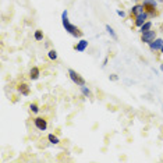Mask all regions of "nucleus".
<instances>
[{
    "label": "nucleus",
    "mask_w": 163,
    "mask_h": 163,
    "mask_svg": "<svg viewBox=\"0 0 163 163\" xmlns=\"http://www.w3.org/2000/svg\"><path fill=\"white\" fill-rule=\"evenodd\" d=\"M105 28H106V31H108V34L112 36V39H114V41H116V39H117V34H116V32H114V29L112 28L110 25H106Z\"/></svg>",
    "instance_id": "obj_15"
},
{
    "label": "nucleus",
    "mask_w": 163,
    "mask_h": 163,
    "mask_svg": "<svg viewBox=\"0 0 163 163\" xmlns=\"http://www.w3.org/2000/svg\"><path fill=\"white\" fill-rule=\"evenodd\" d=\"M116 13H117V16H118V17H121V18H124V17H126V13H124L123 10H117Z\"/></svg>",
    "instance_id": "obj_20"
},
{
    "label": "nucleus",
    "mask_w": 163,
    "mask_h": 163,
    "mask_svg": "<svg viewBox=\"0 0 163 163\" xmlns=\"http://www.w3.org/2000/svg\"><path fill=\"white\" fill-rule=\"evenodd\" d=\"M61 24H63L64 29L69 32L71 36H74V38H81V36H82V31H79V28H77L74 24L70 22V20H69V13H67V10H64L63 13H61Z\"/></svg>",
    "instance_id": "obj_1"
},
{
    "label": "nucleus",
    "mask_w": 163,
    "mask_h": 163,
    "mask_svg": "<svg viewBox=\"0 0 163 163\" xmlns=\"http://www.w3.org/2000/svg\"><path fill=\"white\" fill-rule=\"evenodd\" d=\"M161 31L163 32V22H162V25H161Z\"/></svg>",
    "instance_id": "obj_21"
},
{
    "label": "nucleus",
    "mask_w": 163,
    "mask_h": 163,
    "mask_svg": "<svg viewBox=\"0 0 163 163\" xmlns=\"http://www.w3.org/2000/svg\"><path fill=\"white\" fill-rule=\"evenodd\" d=\"M161 70H162V71H163V63H162V64H161Z\"/></svg>",
    "instance_id": "obj_22"
},
{
    "label": "nucleus",
    "mask_w": 163,
    "mask_h": 163,
    "mask_svg": "<svg viewBox=\"0 0 163 163\" xmlns=\"http://www.w3.org/2000/svg\"><path fill=\"white\" fill-rule=\"evenodd\" d=\"M156 38H158V34H156V31L151 29V31H148V32H144V34H141V42L148 43V45H149V43L152 42V41H155Z\"/></svg>",
    "instance_id": "obj_5"
},
{
    "label": "nucleus",
    "mask_w": 163,
    "mask_h": 163,
    "mask_svg": "<svg viewBox=\"0 0 163 163\" xmlns=\"http://www.w3.org/2000/svg\"><path fill=\"white\" fill-rule=\"evenodd\" d=\"M149 18H151V17H149V14H148L146 11H144V13L138 14L137 17H134V26H137V28H141V26L144 25V24L146 22Z\"/></svg>",
    "instance_id": "obj_4"
},
{
    "label": "nucleus",
    "mask_w": 163,
    "mask_h": 163,
    "mask_svg": "<svg viewBox=\"0 0 163 163\" xmlns=\"http://www.w3.org/2000/svg\"><path fill=\"white\" fill-rule=\"evenodd\" d=\"M47 57H49L50 60H56V59H57V52H56L55 49H50L49 52H47Z\"/></svg>",
    "instance_id": "obj_17"
},
{
    "label": "nucleus",
    "mask_w": 163,
    "mask_h": 163,
    "mask_svg": "<svg viewBox=\"0 0 163 163\" xmlns=\"http://www.w3.org/2000/svg\"><path fill=\"white\" fill-rule=\"evenodd\" d=\"M17 91H18V93L24 95V96H28V95L31 93V89H29L28 84H25V82H21V84H18V87H17Z\"/></svg>",
    "instance_id": "obj_9"
},
{
    "label": "nucleus",
    "mask_w": 163,
    "mask_h": 163,
    "mask_svg": "<svg viewBox=\"0 0 163 163\" xmlns=\"http://www.w3.org/2000/svg\"><path fill=\"white\" fill-rule=\"evenodd\" d=\"M47 141H49L50 144H53V145H59V144H60L59 137H57V135H55V134H49V135H47Z\"/></svg>",
    "instance_id": "obj_13"
},
{
    "label": "nucleus",
    "mask_w": 163,
    "mask_h": 163,
    "mask_svg": "<svg viewBox=\"0 0 163 163\" xmlns=\"http://www.w3.org/2000/svg\"><path fill=\"white\" fill-rule=\"evenodd\" d=\"M69 77L71 78V81H73L74 84L77 85V87H82V85H85V79L82 78V77L79 75V74L77 73L75 70L70 69V70H69Z\"/></svg>",
    "instance_id": "obj_3"
},
{
    "label": "nucleus",
    "mask_w": 163,
    "mask_h": 163,
    "mask_svg": "<svg viewBox=\"0 0 163 163\" xmlns=\"http://www.w3.org/2000/svg\"><path fill=\"white\" fill-rule=\"evenodd\" d=\"M39 77H41L39 67H32L31 71H29V79H32V81H36V79H39Z\"/></svg>",
    "instance_id": "obj_11"
},
{
    "label": "nucleus",
    "mask_w": 163,
    "mask_h": 163,
    "mask_svg": "<svg viewBox=\"0 0 163 163\" xmlns=\"http://www.w3.org/2000/svg\"><path fill=\"white\" fill-rule=\"evenodd\" d=\"M29 110H31V113L36 114L38 112H39V106H38L36 103H31V105H29Z\"/></svg>",
    "instance_id": "obj_18"
},
{
    "label": "nucleus",
    "mask_w": 163,
    "mask_h": 163,
    "mask_svg": "<svg viewBox=\"0 0 163 163\" xmlns=\"http://www.w3.org/2000/svg\"><path fill=\"white\" fill-rule=\"evenodd\" d=\"M34 38H35V41H38V42H39V41H43V32L41 31V29H36L35 34H34Z\"/></svg>",
    "instance_id": "obj_16"
},
{
    "label": "nucleus",
    "mask_w": 163,
    "mask_h": 163,
    "mask_svg": "<svg viewBox=\"0 0 163 163\" xmlns=\"http://www.w3.org/2000/svg\"><path fill=\"white\" fill-rule=\"evenodd\" d=\"M79 88H81V92L85 98H92V92L89 91V88H87L85 85H82V87H79Z\"/></svg>",
    "instance_id": "obj_14"
},
{
    "label": "nucleus",
    "mask_w": 163,
    "mask_h": 163,
    "mask_svg": "<svg viewBox=\"0 0 163 163\" xmlns=\"http://www.w3.org/2000/svg\"><path fill=\"white\" fill-rule=\"evenodd\" d=\"M144 11H145V8H144V6H142V3H137V4H134L131 7L130 14H131V17H137L138 14L144 13Z\"/></svg>",
    "instance_id": "obj_8"
},
{
    "label": "nucleus",
    "mask_w": 163,
    "mask_h": 163,
    "mask_svg": "<svg viewBox=\"0 0 163 163\" xmlns=\"http://www.w3.org/2000/svg\"><path fill=\"white\" fill-rule=\"evenodd\" d=\"M34 124H35V127H36L39 131H46V128H47V121L43 117L34 118Z\"/></svg>",
    "instance_id": "obj_6"
},
{
    "label": "nucleus",
    "mask_w": 163,
    "mask_h": 163,
    "mask_svg": "<svg viewBox=\"0 0 163 163\" xmlns=\"http://www.w3.org/2000/svg\"><path fill=\"white\" fill-rule=\"evenodd\" d=\"M162 47H163V39H161V38H156L155 41H152L149 43L151 52H161Z\"/></svg>",
    "instance_id": "obj_7"
},
{
    "label": "nucleus",
    "mask_w": 163,
    "mask_h": 163,
    "mask_svg": "<svg viewBox=\"0 0 163 163\" xmlns=\"http://www.w3.org/2000/svg\"><path fill=\"white\" fill-rule=\"evenodd\" d=\"M161 53H162V55H163V47H162V49H161Z\"/></svg>",
    "instance_id": "obj_23"
},
{
    "label": "nucleus",
    "mask_w": 163,
    "mask_h": 163,
    "mask_svg": "<svg viewBox=\"0 0 163 163\" xmlns=\"http://www.w3.org/2000/svg\"><path fill=\"white\" fill-rule=\"evenodd\" d=\"M87 47H88V41L87 39H79V42H77V45L74 46V49H75L77 52L82 53V52L87 50Z\"/></svg>",
    "instance_id": "obj_10"
},
{
    "label": "nucleus",
    "mask_w": 163,
    "mask_h": 163,
    "mask_svg": "<svg viewBox=\"0 0 163 163\" xmlns=\"http://www.w3.org/2000/svg\"><path fill=\"white\" fill-rule=\"evenodd\" d=\"M151 29H152V21L148 20V21L140 28V32H141V34H144V32H148V31H151Z\"/></svg>",
    "instance_id": "obj_12"
},
{
    "label": "nucleus",
    "mask_w": 163,
    "mask_h": 163,
    "mask_svg": "<svg viewBox=\"0 0 163 163\" xmlns=\"http://www.w3.org/2000/svg\"><path fill=\"white\" fill-rule=\"evenodd\" d=\"M142 6H144L145 11L149 14L151 18L159 16V11L156 10V7H158V2L156 0H142Z\"/></svg>",
    "instance_id": "obj_2"
},
{
    "label": "nucleus",
    "mask_w": 163,
    "mask_h": 163,
    "mask_svg": "<svg viewBox=\"0 0 163 163\" xmlns=\"http://www.w3.org/2000/svg\"><path fill=\"white\" fill-rule=\"evenodd\" d=\"M109 79H110V81H117L118 75H117V74H112V75H109Z\"/></svg>",
    "instance_id": "obj_19"
}]
</instances>
